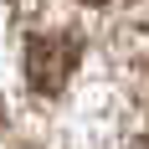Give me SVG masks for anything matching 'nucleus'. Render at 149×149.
I'll return each instance as SVG.
<instances>
[{"mask_svg":"<svg viewBox=\"0 0 149 149\" xmlns=\"http://www.w3.org/2000/svg\"><path fill=\"white\" fill-rule=\"evenodd\" d=\"M88 5H103V0H88Z\"/></svg>","mask_w":149,"mask_h":149,"instance_id":"nucleus-3","label":"nucleus"},{"mask_svg":"<svg viewBox=\"0 0 149 149\" xmlns=\"http://www.w3.org/2000/svg\"><path fill=\"white\" fill-rule=\"evenodd\" d=\"M77 57H82V41L72 31H46V36H31L26 41V82L41 98H57L67 88V77L77 72Z\"/></svg>","mask_w":149,"mask_h":149,"instance_id":"nucleus-1","label":"nucleus"},{"mask_svg":"<svg viewBox=\"0 0 149 149\" xmlns=\"http://www.w3.org/2000/svg\"><path fill=\"white\" fill-rule=\"evenodd\" d=\"M0 118H5V113H0Z\"/></svg>","mask_w":149,"mask_h":149,"instance_id":"nucleus-4","label":"nucleus"},{"mask_svg":"<svg viewBox=\"0 0 149 149\" xmlns=\"http://www.w3.org/2000/svg\"><path fill=\"white\" fill-rule=\"evenodd\" d=\"M129 149H149V139H139V144H129Z\"/></svg>","mask_w":149,"mask_h":149,"instance_id":"nucleus-2","label":"nucleus"}]
</instances>
